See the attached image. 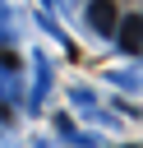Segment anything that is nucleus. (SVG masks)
<instances>
[{"mask_svg":"<svg viewBox=\"0 0 143 148\" xmlns=\"http://www.w3.org/2000/svg\"><path fill=\"white\" fill-rule=\"evenodd\" d=\"M120 46L125 51H143V18H125L120 23Z\"/></svg>","mask_w":143,"mask_h":148,"instance_id":"2","label":"nucleus"},{"mask_svg":"<svg viewBox=\"0 0 143 148\" xmlns=\"http://www.w3.org/2000/svg\"><path fill=\"white\" fill-rule=\"evenodd\" d=\"M88 18H92V28H101V32H111V28H115V5H111V0H92V9H88Z\"/></svg>","mask_w":143,"mask_h":148,"instance_id":"1","label":"nucleus"}]
</instances>
